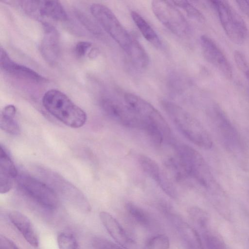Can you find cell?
<instances>
[{
	"instance_id": "6da1fadb",
	"label": "cell",
	"mask_w": 249,
	"mask_h": 249,
	"mask_svg": "<svg viewBox=\"0 0 249 249\" xmlns=\"http://www.w3.org/2000/svg\"><path fill=\"white\" fill-rule=\"evenodd\" d=\"M42 102L50 114L69 127L79 128L87 121L86 112L59 90L51 89L46 91Z\"/></svg>"
},
{
	"instance_id": "7a4b0ae2",
	"label": "cell",
	"mask_w": 249,
	"mask_h": 249,
	"mask_svg": "<svg viewBox=\"0 0 249 249\" xmlns=\"http://www.w3.org/2000/svg\"><path fill=\"white\" fill-rule=\"evenodd\" d=\"M161 105L174 124L192 142L205 149H210L212 140L206 129L195 117L178 105L163 100Z\"/></svg>"
},
{
	"instance_id": "3957f363",
	"label": "cell",
	"mask_w": 249,
	"mask_h": 249,
	"mask_svg": "<svg viewBox=\"0 0 249 249\" xmlns=\"http://www.w3.org/2000/svg\"><path fill=\"white\" fill-rule=\"evenodd\" d=\"M220 23L228 38L237 44H242L249 37V30L240 15L227 1H211Z\"/></svg>"
},
{
	"instance_id": "277c9868",
	"label": "cell",
	"mask_w": 249,
	"mask_h": 249,
	"mask_svg": "<svg viewBox=\"0 0 249 249\" xmlns=\"http://www.w3.org/2000/svg\"><path fill=\"white\" fill-rule=\"evenodd\" d=\"M124 101L140 119L142 124H148L159 128L166 142L173 143L171 130L160 113L150 103L141 97L125 93Z\"/></svg>"
},
{
	"instance_id": "5b68a950",
	"label": "cell",
	"mask_w": 249,
	"mask_h": 249,
	"mask_svg": "<svg viewBox=\"0 0 249 249\" xmlns=\"http://www.w3.org/2000/svg\"><path fill=\"white\" fill-rule=\"evenodd\" d=\"M90 12L104 30L124 50L126 51L134 38L128 33L112 11L106 6L92 4Z\"/></svg>"
},
{
	"instance_id": "8992f818",
	"label": "cell",
	"mask_w": 249,
	"mask_h": 249,
	"mask_svg": "<svg viewBox=\"0 0 249 249\" xmlns=\"http://www.w3.org/2000/svg\"><path fill=\"white\" fill-rule=\"evenodd\" d=\"M175 150L189 177L201 185L208 187L211 181L210 171L201 154L191 146L183 143H175Z\"/></svg>"
},
{
	"instance_id": "52a82bcc",
	"label": "cell",
	"mask_w": 249,
	"mask_h": 249,
	"mask_svg": "<svg viewBox=\"0 0 249 249\" xmlns=\"http://www.w3.org/2000/svg\"><path fill=\"white\" fill-rule=\"evenodd\" d=\"M151 8L159 21L173 34L180 37L190 34L191 29L188 22L170 1L153 0Z\"/></svg>"
},
{
	"instance_id": "ba28073f",
	"label": "cell",
	"mask_w": 249,
	"mask_h": 249,
	"mask_svg": "<svg viewBox=\"0 0 249 249\" xmlns=\"http://www.w3.org/2000/svg\"><path fill=\"white\" fill-rule=\"evenodd\" d=\"M16 181L20 190L45 208L55 209L58 199L55 192L49 186L26 174L18 175Z\"/></svg>"
},
{
	"instance_id": "9c48e42d",
	"label": "cell",
	"mask_w": 249,
	"mask_h": 249,
	"mask_svg": "<svg viewBox=\"0 0 249 249\" xmlns=\"http://www.w3.org/2000/svg\"><path fill=\"white\" fill-rule=\"evenodd\" d=\"M100 104L104 111L120 124L141 129L140 119L125 102L123 103L116 99L105 97L101 99Z\"/></svg>"
},
{
	"instance_id": "30bf717a",
	"label": "cell",
	"mask_w": 249,
	"mask_h": 249,
	"mask_svg": "<svg viewBox=\"0 0 249 249\" xmlns=\"http://www.w3.org/2000/svg\"><path fill=\"white\" fill-rule=\"evenodd\" d=\"M200 45L206 60L225 77L231 78L232 76L231 65L217 44L209 36L203 35L200 37Z\"/></svg>"
},
{
	"instance_id": "8fae6325",
	"label": "cell",
	"mask_w": 249,
	"mask_h": 249,
	"mask_svg": "<svg viewBox=\"0 0 249 249\" xmlns=\"http://www.w3.org/2000/svg\"><path fill=\"white\" fill-rule=\"evenodd\" d=\"M21 7L30 13H37L57 21H65L68 16L61 3L57 0H21Z\"/></svg>"
},
{
	"instance_id": "7c38bea8",
	"label": "cell",
	"mask_w": 249,
	"mask_h": 249,
	"mask_svg": "<svg viewBox=\"0 0 249 249\" xmlns=\"http://www.w3.org/2000/svg\"><path fill=\"white\" fill-rule=\"evenodd\" d=\"M139 162L144 172L167 196L174 199L177 198L175 187L155 161L146 155H141Z\"/></svg>"
},
{
	"instance_id": "4fadbf2b",
	"label": "cell",
	"mask_w": 249,
	"mask_h": 249,
	"mask_svg": "<svg viewBox=\"0 0 249 249\" xmlns=\"http://www.w3.org/2000/svg\"><path fill=\"white\" fill-rule=\"evenodd\" d=\"M0 65L2 69L13 76L37 83L47 81L34 70L13 61L2 47L0 49Z\"/></svg>"
},
{
	"instance_id": "5bb4252c",
	"label": "cell",
	"mask_w": 249,
	"mask_h": 249,
	"mask_svg": "<svg viewBox=\"0 0 249 249\" xmlns=\"http://www.w3.org/2000/svg\"><path fill=\"white\" fill-rule=\"evenodd\" d=\"M44 36L40 50L44 59L50 65H54L60 55L59 36L58 31L52 25L44 23Z\"/></svg>"
},
{
	"instance_id": "9a60e30c",
	"label": "cell",
	"mask_w": 249,
	"mask_h": 249,
	"mask_svg": "<svg viewBox=\"0 0 249 249\" xmlns=\"http://www.w3.org/2000/svg\"><path fill=\"white\" fill-rule=\"evenodd\" d=\"M100 219L114 241L125 249H132L135 242L129 236L120 223L109 213L102 211L99 214Z\"/></svg>"
},
{
	"instance_id": "2e32d148",
	"label": "cell",
	"mask_w": 249,
	"mask_h": 249,
	"mask_svg": "<svg viewBox=\"0 0 249 249\" xmlns=\"http://www.w3.org/2000/svg\"><path fill=\"white\" fill-rule=\"evenodd\" d=\"M18 173L11 157L0 145V192L5 194L12 188Z\"/></svg>"
},
{
	"instance_id": "e0dca14e",
	"label": "cell",
	"mask_w": 249,
	"mask_h": 249,
	"mask_svg": "<svg viewBox=\"0 0 249 249\" xmlns=\"http://www.w3.org/2000/svg\"><path fill=\"white\" fill-rule=\"evenodd\" d=\"M8 217L26 241L33 247L37 248L39 245L38 239L30 219L24 214L17 211L10 212Z\"/></svg>"
},
{
	"instance_id": "ac0fdd59",
	"label": "cell",
	"mask_w": 249,
	"mask_h": 249,
	"mask_svg": "<svg viewBox=\"0 0 249 249\" xmlns=\"http://www.w3.org/2000/svg\"><path fill=\"white\" fill-rule=\"evenodd\" d=\"M175 224L179 237L185 249H204L197 231L188 223L175 217Z\"/></svg>"
},
{
	"instance_id": "d6986e66",
	"label": "cell",
	"mask_w": 249,
	"mask_h": 249,
	"mask_svg": "<svg viewBox=\"0 0 249 249\" xmlns=\"http://www.w3.org/2000/svg\"><path fill=\"white\" fill-rule=\"evenodd\" d=\"M131 17L144 38L155 46L160 47V39L149 23L136 11H131Z\"/></svg>"
},
{
	"instance_id": "ffe728a7",
	"label": "cell",
	"mask_w": 249,
	"mask_h": 249,
	"mask_svg": "<svg viewBox=\"0 0 249 249\" xmlns=\"http://www.w3.org/2000/svg\"><path fill=\"white\" fill-rule=\"evenodd\" d=\"M16 108L13 105H8L2 109L0 115V128L11 135H18L20 133L19 126L15 120Z\"/></svg>"
},
{
	"instance_id": "44dd1931",
	"label": "cell",
	"mask_w": 249,
	"mask_h": 249,
	"mask_svg": "<svg viewBox=\"0 0 249 249\" xmlns=\"http://www.w3.org/2000/svg\"><path fill=\"white\" fill-rule=\"evenodd\" d=\"M125 52L136 67L143 69L147 67L149 62V56L142 46L135 38H133L131 45Z\"/></svg>"
},
{
	"instance_id": "7402d4cb",
	"label": "cell",
	"mask_w": 249,
	"mask_h": 249,
	"mask_svg": "<svg viewBox=\"0 0 249 249\" xmlns=\"http://www.w3.org/2000/svg\"><path fill=\"white\" fill-rule=\"evenodd\" d=\"M125 209L129 217L136 223L142 226H148L150 223L148 214L137 205L127 202L125 205Z\"/></svg>"
},
{
	"instance_id": "603a6c76",
	"label": "cell",
	"mask_w": 249,
	"mask_h": 249,
	"mask_svg": "<svg viewBox=\"0 0 249 249\" xmlns=\"http://www.w3.org/2000/svg\"><path fill=\"white\" fill-rule=\"evenodd\" d=\"M188 214L193 223L203 232L207 230L209 216L203 209L197 207H192L188 210Z\"/></svg>"
},
{
	"instance_id": "cb8c5ba5",
	"label": "cell",
	"mask_w": 249,
	"mask_h": 249,
	"mask_svg": "<svg viewBox=\"0 0 249 249\" xmlns=\"http://www.w3.org/2000/svg\"><path fill=\"white\" fill-rule=\"evenodd\" d=\"M176 7H178L184 10L187 14L193 18L199 21H203L205 18L200 11L193 5L186 0L170 1Z\"/></svg>"
},
{
	"instance_id": "d4e9b609",
	"label": "cell",
	"mask_w": 249,
	"mask_h": 249,
	"mask_svg": "<svg viewBox=\"0 0 249 249\" xmlns=\"http://www.w3.org/2000/svg\"><path fill=\"white\" fill-rule=\"evenodd\" d=\"M203 238L207 249H227L225 242L216 233L207 230L203 232Z\"/></svg>"
},
{
	"instance_id": "484cf974",
	"label": "cell",
	"mask_w": 249,
	"mask_h": 249,
	"mask_svg": "<svg viewBox=\"0 0 249 249\" xmlns=\"http://www.w3.org/2000/svg\"><path fill=\"white\" fill-rule=\"evenodd\" d=\"M57 241L59 249H80L77 239L71 233H59L57 236Z\"/></svg>"
},
{
	"instance_id": "4316f807",
	"label": "cell",
	"mask_w": 249,
	"mask_h": 249,
	"mask_svg": "<svg viewBox=\"0 0 249 249\" xmlns=\"http://www.w3.org/2000/svg\"><path fill=\"white\" fill-rule=\"evenodd\" d=\"M169 247L168 237L164 234H159L148 239L143 249H169Z\"/></svg>"
},
{
	"instance_id": "83f0119b",
	"label": "cell",
	"mask_w": 249,
	"mask_h": 249,
	"mask_svg": "<svg viewBox=\"0 0 249 249\" xmlns=\"http://www.w3.org/2000/svg\"><path fill=\"white\" fill-rule=\"evenodd\" d=\"M235 64L239 70L246 76H249V63L245 55L241 52L236 51L234 52Z\"/></svg>"
},
{
	"instance_id": "f1b7e54d",
	"label": "cell",
	"mask_w": 249,
	"mask_h": 249,
	"mask_svg": "<svg viewBox=\"0 0 249 249\" xmlns=\"http://www.w3.org/2000/svg\"><path fill=\"white\" fill-rule=\"evenodd\" d=\"M92 245L94 249H123L120 246L101 237H94Z\"/></svg>"
},
{
	"instance_id": "f546056e",
	"label": "cell",
	"mask_w": 249,
	"mask_h": 249,
	"mask_svg": "<svg viewBox=\"0 0 249 249\" xmlns=\"http://www.w3.org/2000/svg\"><path fill=\"white\" fill-rule=\"evenodd\" d=\"M92 46L91 43L87 41H80L75 45L74 51L76 56L81 58L84 56Z\"/></svg>"
},
{
	"instance_id": "4dcf8cb0",
	"label": "cell",
	"mask_w": 249,
	"mask_h": 249,
	"mask_svg": "<svg viewBox=\"0 0 249 249\" xmlns=\"http://www.w3.org/2000/svg\"><path fill=\"white\" fill-rule=\"evenodd\" d=\"M77 17L81 23L84 24V26L87 28L90 32L97 35L100 34L99 29L97 28V27L91 20H89L90 19L85 16V15L80 13L77 14Z\"/></svg>"
},
{
	"instance_id": "1f68e13d",
	"label": "cell",
	"mask_w": 249,
	"mask_h": 249,
	"mask_svg": "<svg viewBox=\"0 0 249 249\" xmlns=\"http://www.w3.org/2000/svg\"><path fill=\"white\" fill-rule=\"evenodd\" d=\"M0 249H19L10 240L4 236L0 235Z\"/></svg>"
},
{
	"instance_id": "d6a6232c",
	"label": "cell",
	"mask_w": 249,
	"mask_h": 249,
	"mask_svg": "<svg viewBox=\"0 0 249 249\" xmlns=\"http://www.w3.org/2000/svg\"><path fill=\"white\" fill-rule=\"evenodd\" d=\"M236 2L242 12L249 17V0H237Z\"/></svg>"
},
{
	"instance_id": "836d02e7",
	"label": "cell",
	"mask_w": 249,
	"mask_h": 249,
	"mask_svg": "<svg viewBox=\"0 0 249 249\" xmlns=\"http://www.w3.org/2000/svg\"><path fill=\"white\" fill-rule=\"evenodd\" d=\"M99 53V51L96 48H92L89 53V56L91 58L96 57Z\"/></svg>"
},
{
	"instance_id": "e575fe53",
	"label": "cell",
	"mask_w": 249,
	"mask_h": 249,
	"mask_svg": "<svg viewBox=\"0 0 249 249\" xmlns=\"http://www.w3.org/2000/svg\"><path fill=\"white\" fill-rule=\"evenodd\" d=\"M247 79H248V80L249 81V76H248V77H247Z\"/></svg>"
}]
</instances>
